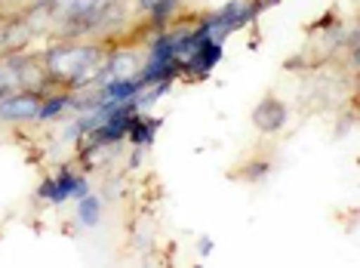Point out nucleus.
<instances>
[{"mask_svg": "<svg viewBox=\"0 0 360 268\" xmlns=\"http://www.w3.org/2000/svg\"><path fill=\"white\" fill-rule=\"evenodd\" d=\"M44 68L50 77L77 89L86 77H93L99 68H105V62L102 50L96 44H59L46 53Z\"/></svg>", "mask_w": 360, "mask_h": 268, "instance_id": "1", "label": "nucleus"}, {"mask_svg": "<svg viewBox=\"0 0 360 268\" xmlns=\"http://www.w3.org/2000/svg\"><path fill=\"white\" fill-rule=\"evenodd\" d=\"M256 15H259L256 4H247V0H231V4L219 6L212 15H207V19H203V28H207V34L212 40H219V44H222L231 31L247 28Z\"/></svg>", "mask_w": 360, "mask_h": 268, "instance_id": "2", "label": "nucleus"}, {"mask_svg": "<svg viewBox=\"0 0 360 268\" xmlns=\"http://www.w3.org/2000/svg\"><path fill=\"white\" fill-rule=\"evenodd\" d=\"M44 96L46 93H37V89H10L0 99V120L4 124H28V120H34Z\"/></svg>", "mask_w": 360, "mask_h": 268, "instance_id": "3", "label": "nucleus"}, {"mask_svg": "<svg viewBox=\"0 0 360 268\" xmlns=\"http://www.w3.org/2000/svg\"><path fill=\"white\" fill-rule=\"evenodd\" d=\"M37 194L53 200V204H62V200H68V198H84V194H89V182L75 176L71 170H62L59 179H46Z\"/></svg>", "mask_w": 360, "mask_h": 268, "instance_id": "4", "label": "nucleus"}, {"mask_svg": "<svg viewBox=\"0 0 360 268\" xmlns=\"http://www.w3.org/2000/svg\"><path fill=\"white\" fill-rule=\"evenodd\" d=\"M219 62H222V44H219V40H212V37H203L200 44L188 53V59L182 62V68H179V71H191V75L203 77V75H210Z\"/></svg>", "mask_w": 360, "mask_h": 268, "instance_id": "5", "label": "nucleus"}, {"mask_svg": "<svg viewBox=\"0 0 360 268\" xmlns=\"http://www.w3.org/2000/svg\"><path fill=\"white\" fill-rule=\"evenodd\" d=\"M105 0H50V13L56 19L68 22V25H75L77 31H84L86 19L93 15Z\"/></svg>", "mask_w": 360, "mask_h": 268, "instance_id": "6", "label": "nucleus"}, {"mask_svg": "<svg viewBox=\"0 0 360 268\" xmlns=\"http://www.w3.org/2000/svg\"><path fill=\"white\" fill-rule=\"evenodd\" d=\"M252 124L262 133H277L286 124V105L277 96H265L256 108H252Z\"/></svg>", "mask_w": 360, "mask_h": 268, "instance_id": "7", "label": "nucleus"}, {"mask_svg": "<svg viewBox=\"0 0 360 268\" xmlns=\"http://www.w3.org/2000/svg\"><path fill=\"white\" fill-rule=\"evenodd\" d=\"M163 120L160 117H148L145 111H136L133 115V124H129V133L127 139L136 145V148H148V145L154 142V133L160 129Z\"/></svg>", "mask_w": 360, "mask_h": 268, "instance_id": "8", "label": "nucleus"}, {"mask_svg": "<svg viewBox=\"0 0 360 268\" xmlns=\"http://www.w3.org/2000/svg\"><path fill=\"white\" fill-rule=\"evenodd\" d=\"M65 108H75V96H68V93H50V96H44L40 99V108H37V117L34 120H56L62 115Z\"/></svg>", "mask_w": 360, "mask_h": 268, "instance_id": "9", "label": "nucleus"}, {"mask_svg": "<svg viewBox=\"0 0 360 268\" xmlns=\"http://www.w3.org/2000/svg\"><path fill=\"white\" fill-rule=\"evenodd\" d=\"M77 219H80V225H86V229H96V225L102 222V200L96 198V194H84V198H80V207H77Z\"/></svg>", "mask_w": 360, "mask_h": 268, "instance_id": "10", "label": "nucleus"}, {"mask_svg": "<svg viewBox=\"0 0 360 268\" xmlns=\"http://www.w3.org/2000/svg\"><path fill=\"white\" fill-rule=\"evenodd\" d=\"M176 6H179V0H154L151 4V28L154 31H167L169 25V19L176 15Z\"/></svg>", "mask_w": 360, "mask_h": 268, "instance_id": "11", "label": "nucleus"}, {"mask_svg": "<svg viewBox=\"0 0 360 268\" xmlns=\"http://www.w3.org/2000/svg\"><path fill=\"white\" fill-rule=\"evenodd\" d=\"M151 4H154V0H139V6H142V10H145V13H148V10H151Z\"/></svg>", "mask_w": 360, "mask_h": 268, "instance_id": "12", "label": "nucleus"}, {"mask_svg": "<svg viewBox=\"0 0 360 268\" xmlns=\"http://www.w3.org/2000/svg\"><path fill=\"white\" fill-rule=\"evenodd\" d=\"M271 4H277V0H256V6L262 10V6H271Z\"/></svg>", "mask_w": 360, "mask_h": 268, "instance_id": "13", "label": "nucleus"}, {"mask_svg": "<svg viewBox=\"0 0 360 268\" xmlns=\"http://www.w3.org/2000/svg\"><path fill=\"white\" fill-rule=\"evenodd\" d=\"M0 4H15V0H0Z\"/></svg>", "mask_w": 360, "mask_h": 268, "instance_id": "14", "label": "nucleus"}]
</instances>
